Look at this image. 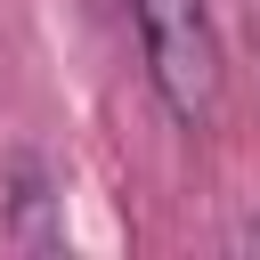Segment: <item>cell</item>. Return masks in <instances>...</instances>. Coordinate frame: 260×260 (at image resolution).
<instances>
[{"instance_id": "3", "label": "cell", "mask_w": 260, "mask_h": 260, "mask_svg": "<svg viewBox=\"0 0 260 260\" xmlns=\"http://www.w3.org/2000/svg\"><path fill=\"white\" fill-rule=\"evenodd\" d=\"M228 252H260V211H244V219L228 228Z\"/></svg>"}, {"instance_id": "1", "label": "cell", "mask_w": 260, "mask_h": 260, "mask_svg": "<svg viewBox=\"0 0 260 260\" xmlns=\"http://www.w3.org/2000/svg\"><path fill=\"white\" fill-rule=\"evenodd\" d=\"M130 24H138V57H146L162 114L179 130H211L228 106V57H219L211 8L203 0H130Z\"/></svg>"}, {"instance_id": "2", "label": "cell", "mask_w": 260, "mask_h": 260, "mask_svg": "<svg viewBox=\"0 0 260 260\" xmlns=\"http://www.w3.org/2000/svg\"><path fill=\"white\" fill-rule=\"evenodd\" d=\"M49 171L32 162V154H16V195H8V244H24V252H65V228L49 219Z\"/></svg>"}]
</instances>
